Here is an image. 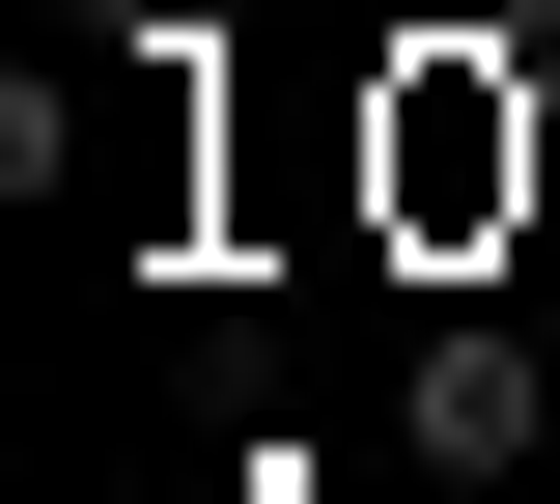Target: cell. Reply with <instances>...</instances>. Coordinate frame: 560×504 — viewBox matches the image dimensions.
Listing matches in <instances>:
<instances>
[{"instance_id":"7a4b0ae2","label":"cell","mask_w":560,"mask_h":504,"mask_svg":"<svg viewBox=\"0 0 560 504\" xmlns=\"http://www.w3.org/2000/svg\"><path fill=\"white\" fill-rule=\"evenodd\" d=\"M57 168H84V28H57V57H0V197H57Z\"/></svg>"},{"instance_id":"6da1fadb","label":"cell","mask_w":560,"mask_h":504,"mask_svg":"<svg viewBox=\"0 0 560 504\" xmlns=\"http://www.w3.org/2000/svg\"><path fill=\"white\" fill-rule=\"evenodd\" d=\"M57 28H84V57H140V84H168V113H197V84H224V0H57Z\"/></svg>"}]
</instances>
